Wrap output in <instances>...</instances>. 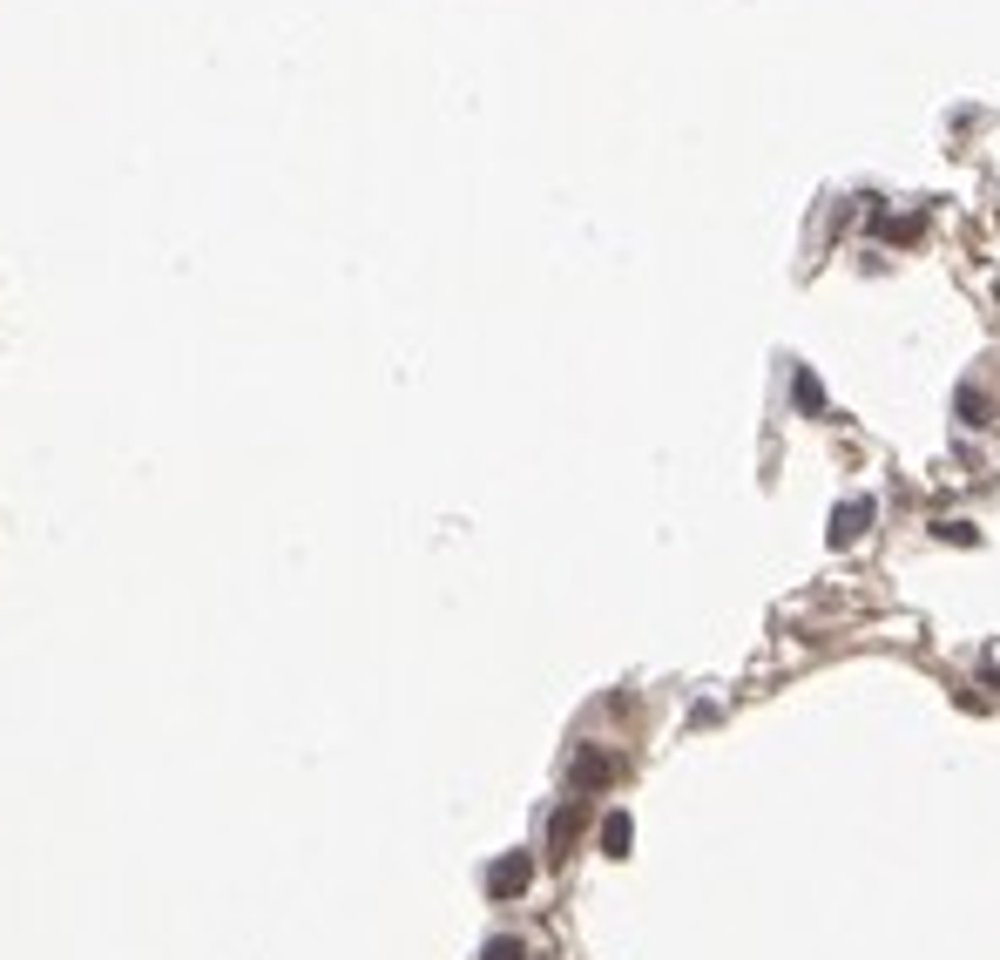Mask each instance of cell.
Segmentation results:
<instances>
[{
	"instance_id": "5b68a950",
	"label": "cell",
	"mask_w": 1000,
	"mask_h": 960,
	"mask_svg": "<svg viewBox=\"0 0 1000 960\" xmlns=\"http://www.w3.org/2000/svg\"><path fill=\"white\" fill-rule=\"evenodd\" d=\"M595 838H602V853H609V859H629V846H635V819H629V812H602Z\"/></svg>"
},
{
	"instance_id": "277c9868",
	"label": "cell",
	"mask_w": 1000,
	"mask_h": 960,
	"mask_svg": "<svg viewBox=\"0 0 1000 960\" xmlns=\"http://www.w3.org/2000/svg\"><path fill=\"white\" fill-rule=\"evenodd\" d=\"M575 838H582V805H562V812L548 819V859H568Z\"/></svg>"
},
{
	"instance_id": "6da1fadb",
	"label": "cell",
	"mask_w": 1000,
	"mask_h": 960,
	"mask_svg": "<svg viewBox=\"0 0 1000 960\" xmlns=\"http://www.w3.org/2000/svg\"><path fill=\"white\" fill-rule=\"evenodd\" d=\"M535 887V853H501L494 866H487V900H521Z\"/></svg>"
},
{
	"instance_id": "ba28073f",
	"label": "cell",
	"mask_w": 1000,
	"mask_h": 960,
	"mask_svg": "<svg viewBox=\"0 0 1000 960\" xmlns=\"http://www.w3.org/2000/svg\"><path fill=\"white\" fill-rule=\"evenodd\" d=\"M480 960H528V940H514V934H494L487 947H480Z\"/></svg>"
},
{
	"instance_id": "7a4b0ae2",
	"label": "cell",
	"mask_w": 1000,
	"mask_h": 960,
	"mask_svg": "<svg viewBox=\"0 0 1000 960\" xmlns=\"http://www.w3.org/2000/svg\"><path fill=\"white\" fill-rule=\"evenodd\" d=\"M872 514H878V507H872L865 494L838 501V507H831V528H825V541H831V548H852V541H859V535L872 528Z\"/></svg>"
},
{
	"instance_id": "52a82bcc",
	"label": "cell",
	"mask_w": 1000,
	"mask_h": 960,
	"mask_svg": "<svg viewBox=\"0 0 1000 960\" xmlns=\"http://www.w3.org/2000/svg\"><path fill=\"white\" fill-rule=\"evenodd\" d=\"M959 420H967V426H987V420H993V399H987L980 386H959Z\"/></svg>"
},
{
	"instance_id": "3957f363",
	"label": "cell",
	"mask_w": 1000,
	"mask_h": 960,
	"mask_svg": "<svg viewBox=\"0 0 1000 960\" xmlns=\"http://www.w3.org/2000/svg\"><path fill=\"white\" fill-rule=\"evenodd\" d=\"M616 778V757L609 751H595V744H582L575 751V765H568V791H602Z\"/></svg>"
},
{
	"instance_id": "8992f818",
	"label": "cell",
	"mask_w": 1000,
	"mask_h": 960,
	"mask_svg": "<svg viewBox=\"0 0 1000 960\" xmlns=\"http://www.w3.org/2000/svg\"><path fill=\"white\" fill-rule=\"evenodd\" d=\"M791 399H797V413H805V420H825V386L812 379V366L791 373Z\"/></svg>"
},
{
	"instance_id": "9c48e42d",
	"label": "cell",
	"mask_w": 1000,
	"mask_h": 960,
	"mask_svg": "<svg viewBox=\"0 0 1000 960\" xmlns=\"http://www.w3.org/2000/svg\"><path fill=\"white\" fill-rule=\"evenodd\" d=\"M933 535H940V541H959V548H974V541H980V528H974V522H933Z\"/></svg>"
}]
</instances>
